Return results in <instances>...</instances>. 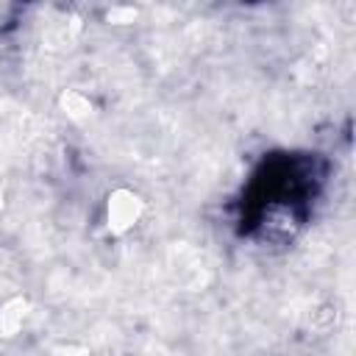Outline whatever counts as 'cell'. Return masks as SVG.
<instances>
[{
  "instance_id": "obj_1",
  "label": "cell",
  "mask_w": 356,
  "mask_h": 356,
  "mask_svg": "<svg viewBox=\"0 0 356 356\" xmlns=\"http://www.w3.org/2000/svg\"><path fill=\"white\" fill-rule=\"evenodd\" d=\"M323 181L325 164L314 153L267 156L242 192V234L259 239L292 236V231L306 222Z\"/></svg>"
}]
</instances>
